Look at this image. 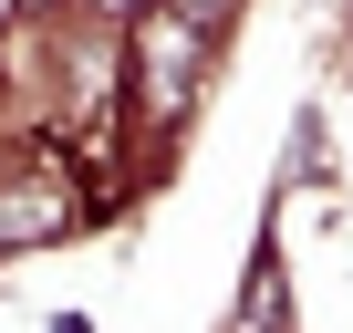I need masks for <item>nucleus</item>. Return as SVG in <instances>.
I'll return each instance as SVG.
<instances>
[{
  "mask_svg": "<svg viewBox=\"0 0 353 333\" xmlns=\"http://www.w3.org/2000/svg\"><path fill=\"white\" fill-rule=\"evenodd\" d=\"M198 73H208V32L176 11V0H145L135 32H125V84H135V104H145V125H156V135L188 115Z\"/></svg>",
  "mask_w": 353,
  "mask_h": 333,
  "instance_id": "f257e3e1",
  "label": "nucleus"
},
{
  "mask_svg": "<svg viewBox=\"0 0 353 333\" xmlns=\"http://www.w3.org/2000/svg\"><path fill=\"white\" fill-rule=\"evenodd\" d=\"M73 219H94V209L73 198V166H63V156L21 166V178H0V250H21V240H52V229H73Z\"/></svg>",
  "mask_w": 353,
  "mask_h": 333,
  "instance_id": "f03ea898",
  "label": "nucleus"
},
{
  "mask_svg": "<svg viewBox=\"0 0 353 333\" xmlns=\"http://www.w3.org/2000/svg\"><path fill=\"white\" fill-rule=\"evenodd\" d=\"M176 11H188V21H198V32L219 42V32H229V11H239V0H176Z\"/></svg>",
  "mask_w": 353,
  "mask_h": 333,
  "instance_id": "7ed1b4c3",
  "label": "nucleus"
}]
</instances>
